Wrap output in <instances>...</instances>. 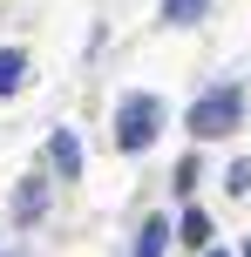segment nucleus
Here are the masks:
<instances>
[{
  "mask_svg": "<svg viewBox=\"0 0 251 257\" xmlns=\"http://www.w3.org/2000/svg\"><path fill=\"white\" fill-rule=\"evenodd\" d=\"M156 128H163V102L156 95H129V102H122V115H116V142L122 149H149Z\"/></svg>",
  "mask_w": 251,
  "mask_h": 257,
  "instance_id": "2",
  "label": "nucleus"
},
{
  "mask_svg": "<svg viewBox=\"0 0 251 257\" xmlns=\"http://www.w3.org/2000/svg\"><path fill=\"white\" fill-rule=\"evenodd\" d=\"M244 257H251V244H244Z\"/></svg>",
  "mask_w": 251,
  "mask_h": 257,
  "instance_id": "10",
  "label": "nucleus"
},
{
  "mask_svg": "<svg viewBox=\"0 0 251 257\" xmlns=\"http://www.w3.org/2000/svg\"><path fill=\"white\" fill-rule=\"evenodd\" d=\"M21 81H27V54L21 48H0V95H14Z\"/></svg>",
  "mask_w": 251,
  "mask_h": 257,
  "instance_id": "4",
  "label": "nucleus"
},
{
  "mask_svg": "<svg viewBox=\"0 0 251 257\" xmlns=\"http://www.w3.org/2000/svg\"><path fill=\"white\" fill-rule=\"evenodd\" d=\"M211 257H217V250H211Z\"/></svg>",
  "mask_w": 251,
  "mask_h": 257,
  "instance_id": "11",
  "label": "nucleus"
},
{
  "mask_svg": "<svg viewBox=\"0 0 251 257\" xmlns=\"http://www.w3.org/2000/svg\"><path fill=\"white\" fill-rule=\"evenodd\" d=\"M48 156H54V169H61V176H81V142L68 136V128H54V142H48Z\"/></svg>",
  "mask_w": 251,
  "mask_h": 257,
  "instance_id": "3",
  "label": "nucleus"
},
{
  "mask_svg": "<svg viewBox=\"0 0 251 257\" xmlns=\"http://www.w3.org/2000/svg\"><path fill=\"white\" fill-rule=\"evenodd\" d=\"M163 237H170V223L149 217V223H143V237H136V257H163Z\"/></svg>",
  "mask_w": 251,
  "mask_h": 257,
  "instance_id": "7",
  "label": "nucleus"
},
{
  "mask_svg": "<svg viewBox=\"0 0 251 257\" xmlns=\"http://www.w3.org/2000/svg\"><path fill=\"white\" fill-rule=\"evenodd\" d=\"M204 7H211V0H163V21H170V27H197Z\"/></svg>",
  "mask_w": 251,
  "mask_h": 257,
  "instance_id": "5",
  "label": "nucleus"
},
{
  "mask_svg": "<svg viewBox=\"0 0 251 257\" xmlns=\"http://www.w3.org/2000/svg\"><path fill=\"white\" fill-rule=\"evenodd\" d=\"M41 210H48V190H41V183H27V190L14 196V217H21V223H34Z\"/></svg>",
  "mask_w": 251,
  "mask_h": 257,
  "instance_id": "6",
  "label": "nucleus"
},
{
  "mask_svg": "<svg viewBox=\"0 0 251 257\" xmlns=\"http://www.w3.org/2000/svg\"><path fill=\"white\" fill-rule=\"evenodd\" d=\"M224 190H238V196L251 190V163H231V183H224Z\"/></svg>",
  "mask_w": 251,
  "mask_h": 257,
  "instance_id": "9",
  "label": "nucleus"
},
{
  "mask_svg": "<svg viewBox=\"0 0 251 257\" xmlns=\"http://www.w3.org/2000/svg\"><path fill=\"white\" fill-rule=\"evenodd\" d=\"M184 244H190V250L211 244V217H204V210H190V217H184Z\"/></svg>",
  "mask_w": 251,
  "mask_h": 257,
  "instance_id": "8",
  "label": "nucleus"
},
{
  "mask_svg": "<svg viewBox=\"0 0 251 257\" xmlns=\"http://www.w3.org/2000/svg\"><path fill=\"white\" fill-rule=\"evenodd\" d=\"M238 115H244V95L238 88H211V95L190 102V128H197V136H231Z\"/></svg>",
  "mask_w": 251,
  "mask_h": 257,
  "instance_id": "1",
  "label": "nucleus"
}]
</instances>
